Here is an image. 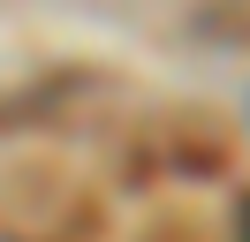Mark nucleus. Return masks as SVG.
Segmentation results:
<instances>
[{
  "label": "nucleus",
  "instance_id": "1",
  "mask_svg": "<svg viewBox=\"0 0 250 242\" xmlns=\"http://www.w3.org/2000/svg\"><path fill=\"white\" fill-rule=\"evenodd\" d=\"M243 242H250V197H243Z\"/></svg>",
  "mask_w": 250,
  "mask_h": 242
}]
</instances>
